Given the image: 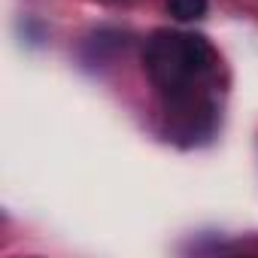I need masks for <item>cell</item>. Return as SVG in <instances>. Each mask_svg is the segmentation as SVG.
<instances>
[{"label":"cell","mask_w":258,"mask_h":258,"mask_svg":"<svg viewBox=\"0 0 258 258\" xmlns=\"http://www.w3.org/2000/svg\"><path fill=\"white\" fill-rule=\"evenodd\" d=\"M210 0H167V13L176 22H198L204 19Z\"/></svg>","instance_id":"obj_2"},{"label":"cell","mask_w":258,"mask_h":258,"mask_svg":"<svg viewBox=\"0 0 258 258\" xmlns=\"http://www.w3.org/2000/svg\"><path fill=\"white\" fill-rule=\"evenodd\" d=\"M216 70V52L201 34L158 31L146 46V73L167 106L207 100V82Z\"/></svg>","instance_id":"obj_1"}]
</instances>
